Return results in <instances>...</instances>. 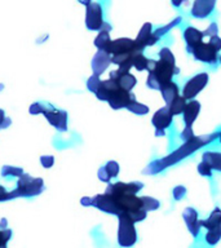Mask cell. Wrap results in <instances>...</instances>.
<instances>
[{
    "instance_id": "83f0119b",
    "label": "cell",
    "mask_w": 221,
    "mask_h": 248,
    "mask_svg": "<svg viewBox=\"0 0 221 248\" xmlns=\"http://www.w3.org/2000/svg\"><path fill=\"white\" fill-rule=\"evenodd\" d=\"M180 22H181V17H176V18H174V21H171L170 23H167L166 26H162V27H159V29H157V30L154 31V34L157 35V36H158L159 39H160L163 36V35L168 32V30H171L172 27L177 26V25Z\"/></svg>"
},
{
    "instance_id": "7c38bea8",
    "label": "cell",
    "mask_w": 221,
    "mask_h": 248,
    "mask_svg": "<svg viewBox=\"0 0 221 248\" xmlns=\"http://www.w3.org/2000/svg\"><path fill=\"white\" fill-rule=\"evenodd\" d=\"M110 79L118 81L122 88L127 89L129 92H131L132 89L136 87V84H137V79H136L135 75L129 73L128 70L122 69V67L111 71V73H110Z\"/></svg>"
},
{
    "instance_id": "8992f818",
    "label": "cell",
    "mask_w": 221,
    "mask_h": 248,
    "mask_svg": "<svg viewBox=\"0 0 221 248\" xmlns=\"http://www.w3.org/2000/svg\"><path fill=\"white\" fill-rule=\"evenodd\" d=\"M118 218H119V229H118L119 246L123 248L135 246L137 242V232L135 228L136 222L126 213H122L120 216H118Z\"/></svg>"
},
{
    "instance_id": "7dc6e473",
    "label": "cell",
    "mask_w": 221,
    "mask_h": 248,
    "mask_svg": "<svg viewBox=\"0 0 221 248\" xmlns=\"http://www.w3.org/2000/svg\"><path fill=\"white\" fill-rule=\"evenodd\" d=\"M219 60H220V62H221V57H220V58H219Z\"/></svg>"
},
{
    "instance_id": "7402d4cb",
    "label": "cell",
    "mask_w": 221,
    "mask_h": 248,
    "mask_svg": "<svg viewBox=\"0 0 221 248\" xmlns=\"http://www.w3.org/2000/svg\"><path fill=\"white\" fill-rule=\"evenodd\" d=\"M221 224V209L215 208L211 212L209 217H207L205 220H201V225L203 228H205L207 230H211V229L216 228Z\"/></svg>"
},
{
    "instance_id": "8fae6325",
    "label": "cell",
    "mask_w": 221,
    "mask_h": 248,
    "mask_svg": "<svg viewBox=\"0 0 221 248\" xmlns=\"http://www.w3.org/2000/svg\"><path fill=\"white\" fill-rule=\"evenodd\" d=\"M217 52L215 48H213L209 43H201L198 44L193 50H191V54L194 56L195 60L202 62H205V63H216L217 62Z\"/></svg>"
},
{
    "instance_id": "7bdbcfd3",
    "label": "cell",
    "mask_w": 221,
    "mask_h": 248,
    "mask_svg": "<svg viewBox=\"0 0 221 248\" xmlns=\"http://www.w3.org/2000/svg\"><path fill=\"white\" fill-rule=\"evenodd\" d=\"M80 203L83 205H84V207H91V198H89V197H83L80 199Z\"/></svg>"
},
{
    "instance_id": "4fadbf2b",
    "label": "cell",
    "mask_w": 221,
    "mask_h": 248,
    "mask_svg": "<svg viewBox=\"0 0 221 248\" xmlns=\"http://www.w3.org/2000/svg\"><path fill=\"white\" fill-rule=\"evenodd\" d=\"M174 120V115L171 114L168 106L159 108L151 118V124L154 125L155 131H166Z\"/></svg>"
},
{
    "instance_id": "d6a6232c",
    "label": "cell",
    "mask_w": 221,
    "mask_h": 248,
    "mask_svg": "<svg viewBox=\"0 0 221 248\" xmlns=\"http://www.w3.org/2000/svg\"><path fill=\"white\" fill-rule=\"evenodd\" d=\"M159 58H160V60H164V61L167 62H171V63H176L174 56L168 48H162V49H160V52H159Z\"/></svg>"
},
{
    "instance_id": "f1b7e54d",
    "label": "cell",
    "mask_w": 221,
    "mask_h": 248,
    "mask_svg": "<svg viewBox=\"0 0 221 248\" xmlns=\"http://www.w3.org/2000/svg\"><path fill=\"white\" fill-rule=\"evenodd\" d=\"M101 81L102 80H100V77H98V75H96V74L91 75V77L88 78V80H87V88H88L89 92H92L96 94V92L98 91V88H100Z\"/></svg>"
},
{
    "instance_id": "2e32d148",
    "label": "cell",
    "mask_w": 221,
    "mask_h": 248,
    "mask_svg": "<svg viewBox=\"0 0 221 248\" xmlns=\"http://www.w3.org/2000/svg\"><path fill=\"white\" fill-rule=\"evenodd\" d=\"M205 31L198 30V29H195V27L193 26L186 27L185 30H184V39H185L186 49H188V52L191 53V50H193L198 44L203 43V38H205Z\"/></svg>"
},
{
    "instance_id": "9a60e30c",
    "label": "cell",
    "mask_w": 221,
    "mask_h": 248,
    "mask_svg": "<svg viewBox=\"0 0 221 248\" xmlns=\"http://www.w3.org/2000/svg\"><path fill=\"white\" fill-rule=\"evenodd\" d=\"M182 217H184V221H185V224L186 226H188V230L190 232V234L193 236L199 235L202 225L197 211L194 208H191V207H188V208H185L184 213H182Z\"/></svg>"
},
{
    "instance_id": "d4e9b609",
    "label": "cell",
    "mask_w": 221,
    "mask_h": 248,
    "mask_svg": "<svg viewBox=\"0 0 221 248\" xmlns=\"http://www.w3.org/2000/svg\"><path fill=\"white\" fill-rule=\"evenodd\" d=\"M151 63V60H149L147 57H145L142 54V52H140L133 57V67L139 70V71H142V70H149Z\"/></svg>"
},
{
    "instance_id": "ffe728a7",
    "label": "cell",
    "mask_w": 221,
    "mask_h": 248,
    "mask_svg": "<svg viewBox=\"0 0 221 248\" xmlns=\"http://www.w3.org/2000/svg\"><path fill=\"white\" fill-rule=\"evenodd\" d=\"M160 93H162L163 100H164V102H166V106L171 105L174 100H176V98H177V97H180V89H178V85L176 84V83H174V81L170 83L167 87H164V88L160 91Z\"/></svg>"
},
{
    "instance_id": "836d02e7",
    "label": "cell",
    "mask_w": 221,
    "mask_h": 248,
    "mask_svg": "<svg viewBox=\"0 0 221 248\" xmlns=\"http://www.w3.org/2000/svg\"><path fill=\"white\" fill-rule=\"evenodd\" d=\"M212 168H211L207 163L203 162V160L198 164V172H199L202 176H205V177H211V176H212Z\"/></svg>"
},
{
    "instance_id": "f35d334b",
    "label": "cell",
    "mask_w": 221,
    "mask_h": 248,
    "mask_svg": "<svg viewBox=\"0 0 221 248\" xmlns=\"http://www.w3.org/2000/svg\"><path fill=\"white\" fill-rule=\"evenodd\" d=\"M186 189L184 186H176L174 189V198L176 201H181L182 198L185 197Z\"/></svg>"
},
{
    "instance_id": "e575fe53",
    "label": "cell",
    "mask_w": 221,
    "mask_h": 248,
    "mask_svg": "<svg viewBox=\"0 0 221 248\" xmlns=\"http://www.w3.org/2000/svg\"><path fill=\"white\" fill-rule=\"evenodd\" d=\"M97 176H98V180L102 182H106V184H109L110 182V180H111V176L109 174V172L106 170V168L104 167H101L100 170H98V172H97Z\"/></svg>"
},
{
    "instance_id": "ee69618b",
    "label": "cell",
    "mask_w": 221,
    "mask_h": 248,
    "mask_svg": "<svg viewBox=\"0 0 221 248\" xmlns=\"http://www.w3.org/2000/svg\"><path fill=\"white\" fill-rule=\"evenodd\" d=\"M171 1H172V5H174V7H180L185 0H171Z\"/></svg>"
},
{
    "instance_id": "ba28073f",
    "label": "cell",
    "mask_w": 221,
    "mask_h": 248,
    "mask_svg": "<svg viewBox=\"0 0 221 248\" xmlns=\"http://www.w3.org/2000/svg\"><path fill=\"white\" fill-rule=\"evenodd\" d=\"M105 23L101 4L92 1L85 9V26L91 31H100Z\"/></svg>"
},
{
    "instance_id": "f6af8a7d",
    "label": "cell",
    "mask_w": 221,
    "mask_h": 248,
    "mask_svg": "<svg viewBox=\"0 0 221 248\" xmlns=\"http://www.w3.org/2000/svg\"><path fill=\"white\" fill-rule=\"evenodd\" d=\"M78 1H79L80 4H83V5H85V7H88L89 4L92 3L93 0H78Z\"/></svg>"
},
{
    "instance_id": "bcb514c9",
    "label": "cell",
    "mask_w": 221,
    "mask_h": 248,
    "mask_svg": "<svg viewBox=\"0 0 221 248\" xmlns=\"http://www.w3.org/2000/svg\"><path fill=\"white\" fill-rule=\"evenodd\" d=\"M155 135H157V136H163V135H164V131H155Z\"/></svg>"
},
{
    "instance_id": "cb8c5ba5",
    "label": "cell",
    "mask_w": 221,
    "mask_h": 248,
    "mask_svg": "<svg viewBox=\"0 0 221 248\" xmlns=\"http://www.w3.org/2000/svg\"><path fill=\"white\" fill-rule=\"evenodd\" d=\"M186 98L184 96H180L177 97L176 100L172 102L171 105H168V108H170V111L172 115H180V114H182L184 112V110H185L186 108Z\"/></svg>"
},
{
    "instance_id": "3957f363",
    "label": "cell",
    "mask_w": 221,
    "mask_h": 248,
    "mask_svg": "<svg viewBox=\"0 0 221 248\" xmlns=\"http://www.w3.org/2000/svg\"><path fill=\"white\" fill-rule=\"evenodd\" d=\"M96 97L101 101H106L110 105V108L114 110L127 108L133 98L129 91L122 88L118 81L112 80L110 78L101 81L100 88L96 92Z\"/></svg>"
},
{
    "instance_id": "b9f144b4",
    "label": "cell",
    "mask_w": 221,
    "mask_h": 248,
    "mask_svg": "<svg viewBox=\"0 0 221 248\" xmlns=\"http://www.w3.org/2000/svg\"><path fill=\"white\" fill-rule=\"evenodd\" d=\"M217 30H219L217 25L215 22H212L207 29H205V34L208 35V36H213V35H217Z\"/></svg>"
},
{
    "instance_id": "5bb4252c",
    "label": "cell",
    "mask_w": 221,
    "mask_h": 248,
    "mask_svg": "<svg viewBox=\"0 0 221 248\" xmlns=\"http://www.w3.org/2000/svg\"><path fill=\"white\" fill-rule=\"evenodd\" d=\"M216 0H195L191 8V16L195 18H207L215 9Z\"/></svg>"
},
{
    "instance_id": "4316f807",
    "label": "cell",
    "mask_w": 221,
    "mask_h": 248,
    "mask_svg": "<svg viewBox=\"0 0 221 248\" xmlns=\"http://www.w3.org/2000/svg\"><path fill=\"white\" fill-rule=\"evenodd\" d=\"M221 239V224L216 228L211 229V230H207V234H205V242L211 246H215L216 243H219V240Z\"/></svg>"
},
{
    "instance_id": "d6986e66",
    "label": "cell",
    "mask_w": 221,
    "mask_h": 248,
    "mask_svg": "<svg viewBox=\"0 0 221 248\" xmlns=\"http://www.w3.org/2000/svg\"><path fill=\"white\" fill-rule=\"evenodd\" d=\"M151 35H153V25L150 22L143 23L141 30H140L137 38L135 39L136 43L139 44L141 49H145L146 46H149V40H150Z\"/></svg>"
},
{
    "instance_id": "60d3db41",
    "label": "cell",
    "mask_w": 221,
    "mask_h": 248,
    "mask_svg": "<svg viewBox=\"0 0 221 248\" xmlns=\"http://www.w3.org/2000/svg\"><path fill=\"white\" fill-rule=\"evenodd\" d=\"M29 111H30V114H32V115H38V114H42L43 105L39 104V102H35V104L31 105L30 108H29Z\"/></svg>"
},
{
    "instance_id": "7a4b0ae2",
    "label": "cell",
    "mask_w": 221,
    "mask_h": 248,
    "mask_svg": "<svg viewBox=\"0 0 221 248\" xmlns=\"http://www.w3.org/2000/svg\"><path fill=\"white\" fill-rule=\"evenodd\" d=\"M217 137H220V133H211V135H203L194 137L193 140H190L188 142H185L180 149L174 151L172 154H170L167 158L157 160V162L151 163L150 166H147V168L143 170V173L146 174H154L158 173L160 170H163L167 167L172 166L176 162H180L182 159L188 158L190 154H193L194 151L201 149L202 146H205L207 143L212 142L213 140H216Z\"/></svg>"
},
{
    "instance_id": "603a6c76",
    "label": "cell",
    "mask_w": 221,
    "mask_h": 248,
    "mask_svg": "<svg viewBox=\"0 0 221 248\" xmlns=\"http://www.w3.org/2000/svg\"><path fill=\"white\" fill-rule=\"evenodd\" d=\"M110 43H111V39H110L109 31H100L95 39V46L98 50H106Z\"/></svg>"
},
{
    "instance_id": "484cf974",
    "label": "cell",
    "mask_w": 221,
    "mask_h": 248,
    "mask_svg": "<svg viewBox=\"0 0 221 248\" xmlns=\"http://www.w3.org/2000/svg\"><path fill=\"white\" fill-rule=\"evenodd\" d=\"M127 110H129V111L136 114V115H146L147 112H149V108H147L146 105L140 104L139 101H136L135 97L132 98V101L127 106Z\"/></svg>"
},
{
    "instance_id": "d590c367",
    "label": "cell",
    "mask_w": 221,
    "mask_h": 248,
    "mask_svg": "<svg viewBox=\"0 0 221 248\" xmlns=\"http://www.w3.org/2000/svg\"><path fill=\"white\" fill-rule=\"evenodd\" d=\"M195 136H194V131H193V127H186L184 128V131L181 132V139L185 141V142H188V141H190V140H193Z\"/></svg>"
},
{
    "instance_id": "277c9868",
    "label": "cell",
    "mask_w": 221,
    "mask_h": 248,
    "mask_svg": "<svg viewBox=\"0 0 221 248\" xmlns=\"http://www.w3.org/2000/svg\"><path fill=\"white\" fill-rule=\"evenodd\" d=\"M147 71H149L146 79L147 87L150 89L162 91L164 87L172 83L174 75L178 74V67H176V63H171L159 58L158 61H151Z\"/></svg>"
},
{
    "instance_id": "f546056e",
    "label": "cell",
    "mask_w": 221,
    "mask_h": 248,
    "mask_svg": "<svg viewBox=\"0 0 221 248\" xmlns=\"http://www.w3.org/2000/svg\"><path fill=\"white\" fill-rule=\"evenodd\" d=\"M1 174L3 176H16V177H21L23 174V170L18 167L13 166H4L1 170Z\"/></svg>"
},
{
    "instance_id": "e0dca14e",
    "label": "cell",
    "mask_w": 221,
    "mask_h": 248,
    "mask_svg": "<svg viewBox=\"0 0 221 248\" xmlns=\"http://www.w3.org/2000/svg\"><path fill=\"white\" fill-rule=\"evenodd\" d=\"M111 61V54H109L105 50H98L92 58V70L93 74H96L100 77L101 74H104V71L108 69Z\"/></svg>"
},
{
    "instance_id": "74e56055",
    "label": "cell",
    "mask_w": 221,
    "mask_h": 248,
    "mask_svg": "<svg viewBox=\"0 0 221 248\" xmlns=\"http://www.w3.org/2000/svg\"><path fill=\"white\" fill-rule=\"evenodd\" d=\"M40 163L44 168H50L54 164V158L52 155H43L40 158Z\"/></svg>"
},
{
    "instance_id": "4dcf8cb0",
    "label": "cell",
    "mask_w": 221,
    "mask_h": 248,
    "mask_svg": "<svg viewBox=\"0 0 221 248\" xmlns=\"http://www.w3.org/2000/svg\"><path fill=\"white\" fill-rule=\"evenodd\" d=\"M143 201V205H145V209H146L147 212L149 211H154V209H158L160 207V203L159 201L154 199V198L151 197H142Z\"/></svg>"
},
{
    "instance_id": "5b68a950",
    "label": "cell",
    "mask_w": 221,
    "mask_h": 248,
    "mask_svg": "<svg viewBox=\"0 0 221 248\" xmlns=\"http://www.w3.org/2000/svg\"><path fill=\"white\" fill-rule=\"evenodd\" d=\"M44 189V181L42 178H32L30 174L23 173L19 177L17 182V187L16 190L11 191L9 194L3 193L1 195V201H7V199H13V198L18 197H34L39 195Z\"/></svg>"
},
{
    "instance_id": "8d00e7d4",
    "label": "cell",
    "mask_w": 221,
    "mask_h": 248,
    "mask_svg": "<svg viewBox=\"0 0 221 248\" xmlns=\"http://www.w3.org/2000/svg\"><path fill=\"white\" fill-rule=\"evenodd\" d=\"M11 229H1V248H7V242L11 239Z\"/></svg>"
},
{
    "instance_id": "1f68e13d",
    "label": "cell",
    "mask_w": 221,
    "mask_h": 248,
    "mask_svg": "<svg viewBox=\"0 0 221 248\" xmlns=\"http://www.w3.org/2000/svg\"><path fill=\"white\" fill-rule=\"evenodd\" d=\"M105 168L109 172V174L112 177H116L119 174V164L115 162V160H110L105 164Z\"/></svg>"
},
{
    "instance_id": "52a82bcc",
    "label": "cell",
    "mask_w": 221,
    "mask_h": 248,
    "mask_svg": "<svg viewBox=\"0 0 221 248\" xmlns=\"http://www.w3.org/2000/svg\"><path fill=\"white\" fill-rule=\"evenodd\" d=\"M111 56H120V54H135L142 52L136 40L129 38H119L111 40L108 49L105 50Z\"/></svg>"
},
{
    "instance_id": "9c48e42d",
    "label": "cell",
    "mask_w": 221,
    "mask_h": 248,
    "mask_svg": "<svg viewBox=\"0 0 221 248\" xmlns=\"http://www.w3.org/2000/svg\"><path fill=\"white\" fill-rule=\"evenodd\" d=\"M208 74L207 73H201L193 77L191 79L186 81V84L184 85L182 89V94L186 100H193L194 97L197 96L198 93L201 92L202 89L205 88L207 83H208Z\"/></svg>"
},
{
    "instance_id": "30bf717a",
    "label": "cell",
    "mask_w": 221,
    "mask_h": 248,
    "mask_svg": "<svg viewBox=\"0 0 221 248\" xmlns=\"http://www.w3.org/2000/svg\"><path fill=\"white\" fill-rule=\"evenodd\" d=\"M42 114L47 118V120L52 124L57 131H67V114L63 110H57L53 106H44L43 105Z\"/></svg>"
},
{
    "instance_id": "44dd1931",
    "label": "cell",
    "mask_w": 221,
    "mask_h": 248,
    "mask_svg": "<svg viewBox=\"0 0 221 248\" xmlns=\"http://www.w3.org/2000/svg\"><path fill=\"white\" fill-rule=\"evenodd\" d=\"M202 160L207 163L213 170L221 172V153H219V151H205L202 155Z\"/></svg>"
},
{
    "instance_id": "6da1fadb",
    "label": "cell",
    "mask_w": 221,
    "mask_h": 248,
    "mask_svg": "<svg viewBox=\"0 0 221 248\" xmlns=\"http://www.w3.org/2000/svg\"><path fill=\"white\" fill-rule=\"evenodd\" d=\"M142 187L143 184L140 181L115 182V184H109L105 193H108L112 198L116 209L119 212L118 216L126 213L135 222H140L145 220L147 215L142 197L140 198L136 195Z\"/></svg>"
},
{
    "instance_id": "ab89813d",
    "label": "cell",
    "mask_w": 221,
    "mask_h": 248,
    "mask_svg": "<svg viewBox=\"0 0 221 248\" xmlns=\"http://www.w3.org/2000/svg\"><path fill=\"white\" fill-rule=\"evenodd\" d=\"M208 43L216 50H221V38L219 36V35H213V36H209V42Z\"/></svg>"
},
{
    "instance_id": "ac0fdd59",
    "label": "cell",
    "mask_w": 221,
    "mask_h": 248,
    "mask_svg": "<svg viewBox=\"0 0 221 248\" xmlns=\"http://www.w3.org/2000/svg\"><path fill=\"white\" fill-rule=\"evenodd\" d=\"M199 111H201V104H199L198 101L190 100L189 102L186 104L185 110L182 112L186 127H193V123L195 122L198 115H199Z\"/></svg>"
}]
</instances>
